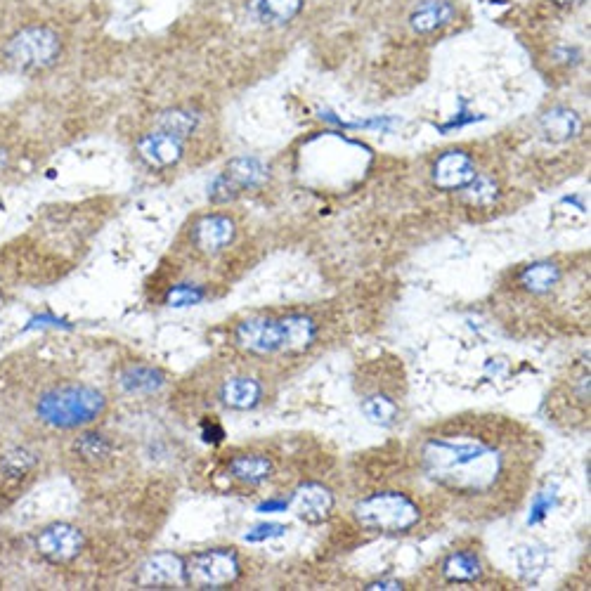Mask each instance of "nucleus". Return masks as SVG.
<instances>
[{
    "mask_svg": "<svg viewBox=\"0 0 591 591\" xmlns=\"http://www.w3.org/2000/svg\"><path fill=\"white\" fill-rule=\"evenodd\" d=\"M414 466L464 521L516 513L530 492L542 440L504 414H457L428 424L412 440Z\"/></svg>",
    "mask_w": 591,
    "mask_h": 591,
    "instance_id": "obj_1",
    "label": "nucleus"
},
{
    "mask_svg": "<svg viewBox=\"0 0 591 591\" xmlns=\"http://www.w3.org/2000/svg\"><path fill=\"white\" fill-rule=\"evenodd\" d=\"M34 412L41 424L55 431H76L102 419L107 398L88 383H60L38 395Z\"/></svg>",
    "mask_w": 591,
    "mask_h": 591,
    "instance_id": "obj_2",
    "label": "nucleus"
},
{
    "mask_svg": "<svg viewBox=\"0 0 591 591\" xmlns=\"http://www.w3.org/2000/svg\"><path fill=\"white\" fill-rule=\"evenodd\" d=\"M353 518L362 530L376 535H407L424 521V509L409 492L376 490L353 504Z\"/></svg>",
    "mask_w": 591,
    "mask_h": 591,
    "instance_id": "obj_3",
    "label": "nucleus"
},
{
    "mask_svg": "<svg viewBox=\"0 0 591 591\" xmlns=\"http://www.w3.org/2000/svg\"><path fill=\"white\" fill-rule=\"evenodd\" d=\"M400 365L376 360L365 367L360 383V409L367 421L376 426H393L400 421L402 414V374L398 376Z\"/></svg>",
    "mask_w": 591,
    "mask_h": 591,
    "instance_id": "obj_4",
    "label": "nucleus"
},
{
    "mask_svg": "<svg viewBox=\"0 0 591 591\" xmlns=\"http://www.w3.org/2000/svg\"><path fill=\"white\" fill-rule=\"evenodd\" d=\"M3 55L15 69L38 74V71L55 67L60 60L62 36L50 24H27L8 36Z\"/></svg>",
    "mask_w": 591,
    "mask_h": 591,
    "instance_id": "obj_5",
    "label": "nucleus"
},
{
    "mask_svg": "<svg viewBox=\"0 0 591 591\" xmlns=\"http://www.w3.org/2000/svg\"><path fill=\"white\" fill-rule=\"evenodd\" d=\"M187 584L197 589H225L242 575V563L232 549H204L185 558Z\"/></svg>",
    "mask_w": 591,
    "mask_h": 591,
    "instance_id": "obj_6",
    "label": "nucleus"
},
{
    "mask_svg": "<svg viewBox=\"0 0 591 591\" xmlns=\"http://www.w3.org/2000/svg\"><path fill=\"white\" fill-rule=\"evenodd\" d=\"M232 343L239 353L246 357H282L284 331H282V315H253L246 320L237 322L232 329Z\"/></svg>",
    "mask_w": 591,
    "mask_h": 591,
    "instance_id": "obj_7",
    "label": "nucleus"
},
{
    "mask_svg": "<svg viewBox=\"0 0 591 591\" xmlns=\"http://www.w3.org/2000/svg\"><path fill=\"white\" fill-rule=\"evenodd\" d=\"M270 168L256 157H237L225 166V171L213 180L209 187V199L213 204H230L242 192L258 190L268 183Z\"/></svg>",
    "mask_w": 591,
    "mask_h": 591,
    "instance_id": "obj_8",
    "label": "nucleus"
},
{
    "mask_svg": "<svg viewBox=\"0 0 591 591\" xmlns=\"http://www.w3.org/2000/svg\"><path fill=\"white\" fill-rule=\"evenodd\" d=\"M237 239V223L227 213H204L190 225V244L201 256H218Z\"/></svg>",
    "mask_w": 591,
    "mask_h": 591,
    "instance_id": "obj_9",
    "label": "nucleus"
},
{
    "mask_svg": "<svg viewBox=\"0 0 591 591\" xmlns=\"http://www.w3.org/2000/svg\"><path fill=\"white\" fill-rule=\"evenodd\" d=\"M34 547L45 561L64 565L81 556L86 549V535L71 523H50L34 537Z\"/></svg>",
    "mask_w": 591,
    "mask_h": 591,
    "instance_id": "obj_10",
    "label": "nucleus"
},
{
    "mask_svg": "<svg viewBox=\"0 0 591 591\" xmlns=\"http://www.w3.org/2000/svg\"><path fill=\"white\" fill-rule=\"evenodd\" d=\"M265 395H268V391H265L261 376L246 372L225 376L216 388V400L225 409H232V412H251V409L261 407Z\"/></svg>",
    "mask_w": 591,
    "mask_h": 591,
    "instance_id": "obj_11",
    "label": "nucleus"
},
{
    "mask_svg": "<svg viewBox=\"0 0 591 591\" xmlns=\"http://www.w3.org/2000/svg\"><path fill=\"white\" fill-rule=\"evenodd\" d=\"M135 584L145 589L183 587V584H187L185 558L171 554V551H161V554L149 556L138 568Z\"/></svg>",
    "mask_w": 591,
    "mask_h": 591,
    "instance_id": "obj_12",
    "label": "nucleus"
},
{
    "mask_svg": "<svg viewBox=\"0 0 591 591\" xmlns=\"http://www.w3.org/2000/svg\"><path fill=\"white\" fill-rule=\"evenodd\" d=\"M135 152L145 166L154 171H166L185 157V140L164 131H152L135 142Z\"/></svg>",
    "mask_w": 591,
    "mask_h": 591,
    "instance_id": "obj_13",
    "label": "nucleus"
},
{
    "mask_svg": "<svg viewBox=\"0 0 591 591\" xmlns=\"http://www.w3.org/2000/svg\"><path fill=\"white\" fill-rule=\"evenodd\" d=\"M476 175V161H473L471 154L461 152V149H447V152L440 154L431 171L433 185L445 192L464 190Z\"/></svg>",
    "mask_w": 591,
    "mask_h": 591,
    "instance_id": "obj_14",
    "label": "nucleus"
},
{
    "mask_svg": "<svg viewBox=\"0 0 591 591\" xmlns=\"http://www.w3.org/2000/svg\"><path fill=\"white\" fill-rule=\"evenodd\" d=\"M336 497L320 480H305L294 492V511L303 523L322 525L334 513Z\"/></svg>",
    "mask_w": 591,
    "mask_h": 591,
    "instance_id": "obj_15",
    "label": "nucleus"
},
{
    "mask_svg": "<svg viewBox=\"0 0 591 591\" xmlns=\"http://www.w3.org/2000/svg\"><path fill=\"white\" fill-rule=\"evenodd\" d=\"M284 346L282 357H303L320 343V320L313 313L282 315Z\"/></svg>",
    "mask_w": 591,
    "mask_h": 591,
    "instance_id": "obj_16",
    "label": "nucleus"
},
{
    "mask_svg": "<svg viewBox=\"0 0 591 591\" xmlns=\"http://www.w3.org/2000/svg\"><path fill=\"white\" fill-rule=\"evenodd\" d=\"M168 374L164 369L147 365V362H131L116 374V386L123 395H133V398H142V395H157L166 388Z\"/></svg>",
    "mask_w": 591,
    "mask_h": 591,
    "instance_id": "obj_17",
    "label": "nucleus"
},
{
    "mask_svg": "<svg viewBox=\"0 0 591 591\" xmlns=\"http://www.w3.org/2000/svg\"><path fill=\"white\" fill-rule=\"evenodd\" d=\"M275 471V461L265 452H237L227 459V476L249 487L265 485Z\"/></svg>",
    "mask_w": 591,
    "mask_h": 591,
    "instance_id": "obj_18",
    "label": "nucleus"
},
{
    "mask_svg": "<svg viewBox=\"0 0 591 591\" xmlns=\"http://www.w3.org/2000/svg\"><path fill=\"white\" fill-rule=\"evenodd\" d=\"M563 279V270L556 261H537L518 272L516 287L530 296H547Z\"/></svg>",
    "mask_w": 591,
    "mask_h": 591,
    "instance_id": "obj_19",
    "label": "nucleus"
},
{
    "mask_svg": "<svg viewBox=\"0 0 591 591\" xmlns=\"http://www.w3.org/2000/svg\"><path fill=\"white\" fill-rule=\"evenodd\" d=\"M454 19H457V8H454L450 0H426V3H421L409 15V27L421 36H428L450 27Z\"/></svg>",
    "mask_w": 591,
    "mask_h": 591,
    "instance_id": "obj_20",
    "label": "nucleus"
},
{
    "mask_svg": "<svg viewBox=\"0 0 591 591\" xmlns=\"http://www.w3.org/2000/svg\"><path fill=\"white\" fill-rule=\"evenodd\" d=\"M483 570V561H480L478 551L473 549L452 551L443 561V565H440V573H443L445 580L454 584L478 582L480 577H483Z\"/></svg>",
    "mask_w": 591,
    "mask_h": 591,
    "instance_id": "obj_21",
    "label": "nucleus"
},
{
    "mask_svg": "<svg viewBox=\"0 0 591 591\" xmlns=\"http://www.w3.org/2000/svg\"><path fill=\"white\" fill-rule=\"evenodd\" d=\"M539 128H542V133L547 135L551 142H568L580 135L582 119L580 114L568 107H551L549 112L542 114V119H539Z\"/></svg>",
    "mask_w": 591,
    "mask_h": 591,
    "instance_id": "obj_22",
    "label": "nucleus"
},
{
    "mask_svg": "<svg viewBox=\"0 0 591 591\" xmlns=\"http://www.w3.org/2000/svg\"><path fill=\"white\" fill-rule=\"evenodd\" d=\"M251 12L265 27H284L294 22L305 0H251Z\"/></svg>",
    "mask_w": 591,
    "mask_h": 591,
    "instance_id": "obj_23",
    "label": "nucleus"
},
{
    "mask_svg": "<svg viewBox=\"0 0 591 591\" xmlns=\"http://www.w3.org/2000/svg\"><path fill=\"white\" fill-rule=\"evenodd\" d=\"M74 454L86 466H102L112 459L114 440L107 433L86 431L74 440Z\"/></svg>",
    "mask_w": 591,
    "mask_h": 591,
    "instance_id": "obj_24",
    "label": "nucleus"
},
{
    "mask_svg": "<svg viewBox=\"0 0 591 591\" xmlns=\"http://www.w3.org/2000/svg\"><path fill=\"white\" fill-rule=\"evenodd\" d=\"M199 123H201L199 112H194V109H187V107H173V109H164V112H159L154 126H157V131L171 133L175 138L185 140L187 135L197 131Z\"/></svg>",
    "mask_w": 591,
    "mask_h": 591,
    "instance_id": "obj_25",
    "label": "nucleus"
},
{
    "mask_svg": "<svg viewBox=\"0 0 591 591\" xmlns=\"http://www.w3.org/2000/svg\"><path fill=\"white\" fill-rule=\"evenodd\" d=\"M461 192H464L466 204L473 206V209H490L499 199V185L490 175H476Z\"/></svg>",
    "mask_w": 591,
    "mask_h": 591,
    "instance_id": "obj_26",
    "label": "nucleus"
},
{
    "mask_svg": "<svg viewBox=\"0 0 591 591\" xmlns=\"http://www.w3.org/2000/svg\"><path fill=\"white\" fill-rule=\"evenodd\" d=\"M36 469V454L27 447H12L0 457V471L8 478H24Z\"/></svg>",
    "mask_w": 591,
    "mask_h": 591,
    "instance_id": "obj_27",
    "label": "nucleus"
},
{
    "mask_svg": "<svg viewBox=\"0 0 591 591\" xmlns=\"http://www.w3.org/2000/svg\"><path fill=\"white\" fill-rule=\"evenodd\" d=\"M547 561H549V556L542 547H530V544H525V547L516 549L518 573H521L525 580H530V582L537 580V577L544 573Z\"/></svg>",
    "mask_w": 591,
    "mask_h": 591,
    "instance_id": "obj_28",
    "label": "nucleus"
},
{
    "mask_svg": "<svg viewBox=\"0 0 591 591\" xmlns=\"http://www.w3.org/2000/svg\"><path fill=\"white\" fill-rule=\"evenodd\" d=\"M206 298V291L197 284H175L166 294V303L173 308H183V305H197Z\"/></svg>",
    "mask_w": 591,
    "mask_h": 591,
    "instance_id": "obj_29",
    "label": "nucleus"
},
{
    "mask_svg": "<svg viewBox=\"0 0 591 591\" xmlns=\"http://www.w3.org/2000/svg\"><path fill=\"white\" fill-rule=\"evenodd\" d=\"M287 532V528L284 525H258V528H253L249 535H246V539L249 542H263V539H270V537H279Z\"/></svg>",
    "mask_w": 591,
    "mask_h": 591,
    "instance_id": "obj_30",
    "label": "nucleus"
},
{
    "mask_svg": "<svg viewBox=\"0 0 591 591\" xmlns=\"http://www.w3.org/2000/svg\"><path fill=\"white\" fill-rule=\"evenodd\" d=\"M225 438V431L223 426L213 424V421H209V424H204V440L206 443H220V440Z\"/></svg>",
    "mask_w": 591,
    "mask_h": 591,
    "instance_id": "obj_31",
    "label": "nucleus"
},
{
    "mask_svg": "<svg viewBox=\"0 0 591 591\" xmlns=\"http://www.w3.org/2000/svg\"><path fill=\"white\" fill-rule=\"evenodd\" d=\"M365 589H402V587H400V582H374Z\"/></svg>",
    "mask_w": 591,
    "mask_h": 591,
    "instance_id": "obj_32",
    "label": "nucleus"
},
{
    "mask_svg": "<svg viewBox=\"0 0 591 591\" xmlns=\"http://www.w3.org/2000/svg\"><path fill=\"white\" fill-rule=\"evenodd\" d=\"M8 164H10V152H8V149L0 147V171H5Z\"/></svg>",
    "mask_w": 591,
    "mask_h": 591,
    "instance_id": "obj_33",
    "label": "nucleus"
}]
</instances>
